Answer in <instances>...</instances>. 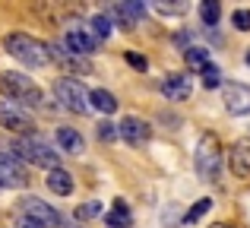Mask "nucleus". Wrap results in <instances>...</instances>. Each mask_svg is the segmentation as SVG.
I'll list each match as a JSON object with an SVG mask.
<instances>
[{
    "instance_id": "nucleus-1",
    "label": "nucleus",
    "mask_w": 250,
    "mask_h": 228,
    "mask_svg": "<svg viewBox=\"0 0 250 228\" xmlns=\"http://www.w3.org/2000/svg\"><path fill=\"white\" fill-rule=\"evenodd\" d=\"M3 48H6L10 57H16L19 63H25V67H32V70L48 67V63H51V44H44L42 38L25 35V32H13V35H6Z\"/></svg>"
},
{
    "instance_id": "nucleus-2",
    "label": "nucleus",
    "mask_w": 250,
    "mask_h": 228,
    "mask_svg": "<svg viewBox=\"0 0 250 228\" xmlns=\"http://www.w3.org/2000/svg\"><path fill=\"white\" fill-rule=\"evenodd\" d=\"M0 95H6L10 102L16 105H25V108H38L42 105V89L32 83V76H22V73H0Z\"/></svg>"
},
{
    "instance_id": "nucleus-3",
    "label": "nucleus",
    "mask_w": 250,
    "mask_h": 228,
    "mask_svg": "<svg viewBox=\"0 0 250 228\" xmlns=\"http://www.w3.org/2000/svg\"><path fill=\"white\" fill-rule=\"evenodd\" d=\"M193 168H196V178H203V181L219 178V171H222V143L215 140L212 133H203L200 140H196Z\"/></svg>"
},
{
    "instance_id": "nucleus-4",
    "label": "nucleus",
    "mask_w": 250,
    "mask_h": 228,
    "mask_svg": "<svg viewBox=\"0 0 250 228\" xmlns=\"http://www.w3.org/2000/svg\"><path fill=\"white\" fill-rule=\"evenodd\" d=\"M13 152H16L19 159L32 162V165L51 168V171L57 168V152L42 140V136H35V133H32V136H19V140L13 143Z\"/></svg>"
},
{
    "instance_id": "nucleus-5",
    "label": "nucleus",
    "mask_w": 250,
    "mask_h": 228,
    "mask_svg": "<svg viewBox=\"0 0 250 228\" xmlns=\"http://www.w3.org/2000/svg\"><path fill=\"white\" fill-rule=\"evenodd\" d=\"M54 95H57V102H61L67 111H73V114H85L89 111V92H85V86L80 80H73V76H63V80H57L54 83Z\"/></svg>"
},
{
    "instance_id": "nucleus-6",
    "label": "nucleus",
    "mask_w": 250,
    "mask_h": 228,
    "mask_svg": "<svg viewBox=\"0 0 250 228\" xmlns=\"http://www.w3.org/2000/svg\"><path fill=\"white\" fill-rule=\"evenodd\" d=\"M19 216L35 219V222H42L44 228L61 225V212H57L54 206H48L44 200H38V197H22L19 200Z\"/></svg>"
},
{
    "instance_id": "nucleus-7",
    "label": "nucleus",
    "mask_w": 250,
    "mask_h": 228,
    "mask_svg": "<svg viewBox=\"0 0 250 228\" xmlns=\"http://www.w3.org/2000/svg\"><path fill=\"white\" fill-rule=\"evenodd\" d=\"M0 127L13 130V133H22V136H32L35 124H32V117L25 114L19 105H13V102H0Z\"/></svg>"
},
{
    "instance_id": "nucleus-8",
    "label": "nucleus",
    "mask_w": 250,
    "mask_h": 228,
    "mask_svg": "<svg viewBox=\"0 0 250 228\" xmlns=\"http://www.w3.org/2000/svg\"><path fill=\"white\" fill-rule=\"evenodd\" d=\"M222 102L228 114H250V86L244 83H222Z\"/></svg>"
},
{
    "instance_id": "nucleus-9",
    "label": "nucleus",
    "mask_w": 250,
    "mask_h": 228,
    "mask_svg": "<svg viewBox=\"0 0 250 228\" xmlns=\"http://www.w3.org/2000/svg\"><path fill=\"white\" fill-rule=\"evenodd\" d=\"M117 133H121V140L130 143V146H146L152 130H149V124L140 121V117H124V121L117 124Z\"/></svg>"
},
{
    "instance_id": "nucleus-10",
    "label": "nucleus",
    "mask_w": 250,
    "mask_h": 228,
    "mask_svg": "<svg viewBox=\"0 0 250 228\" xmlns=\"http://www.w3.org/2000/svg\"><path fill=\"white\" fill-rule=\"evenodd\" d=\"M25 168L19 165L16 155L0 152V187H25Z\"/></svg>"
},
{
    "instance_id": "nucleus-11",
    "label": "nucleus",
    "mask_w": 250,
    "mask_h": 228,
    "mask_svg": "<svg viewBox=\"0 0 250 228\" xmlns=\"http://www.w3.org/2000/svg\"><path fill=\"white\" fill-rule=\"evenodd\" d=\"M51 61H57L67 73H89V61L85 57H80V54H73V51L67 48V44H61V41H54L51 44Z\"/></svg>"
},
{
    "instance_id": "nucleus-12",
    "label": "nucleus",
    "mask_w": 250,
    "mask_h": 228,
    "mask_svg": "<svg viewBox=\"0 0 250 228\" xmlns=\"http://www.w3.org/2000/svg\"><path fill=\"white\" fill-rule=\"evenodd\" d=\"M143 16H146V3H140V0H121V3L111 6L108 19H117L124 29H130V25H136Z\"/></svg>"
},
{
    "instance_id": "nucleus-13",
    "label": "nucleus",
    "mask_w": 250,
    "mask_h": 228,
    "mask_svg": "<svg viewBox=\"0 0 250 228\" xmlns=\"http://www.w3.org/2000/svg\"><path fill=\"white\" fill-rule=\"evenodd\" d=\"M190 89H193V80H190L187 73H168L165 80H162V95H165L168 102H184L190 95Z\"/></svg>"
},
{
    "instance_id": "nucleus-14",
    "label": "nucleus",
    "mask_w": 250,
    "mask_h": 228,
    "mask_svg": "<svg viewBox=\"0 0 250 228\" xmlns=\"http://www.w3.org/2000/svg\"><path fill=\"white\" fill-rule=\"evenodd\" d=\"M63 44H67L73 54H80V57L95 54V38H92V32L80 29V25H70V29H67V38H63Z\"/></svg>"
},
{
    "instance_id": "nucleus-15",
    "label": "nucleus",
    "mask_w": 250,
    "mask_h": 228,
    "mask_svg": "<svg viewBox=\"0 0 250 228\" xmlns=\"http://www.w3.org/2000/svg\"><path fill=\"white\" fill-rule=\"evenodd\" d=\"M231 171H234V178L250 181V140H241L231 149Z\"/></svg>"
},
{
    "instance_id": "nucleus-16",
    "label": "nucleus",
    "mask_w": 250,
    "mask_h": 228,
    "mask_svg": "<svg viewBox=\"0 0 250 228\" xmlns=\"http://www.w3.org/2000/svg\"><path fill=\"white\" fill-rule=\"evenodd\" d=\"M57 146H61L63 152H70V155H80L85 149V143H83V136L76 133L73 127H61L57 130Z\"/></svg>"
},
{
    "instance_id": "nucleus-17",
    "label": "nucleus",
    "mask_w": 250,
    "mask_h": 228,
    "mask_svg": "<svg viewBox=\"0 0 250 228\" xmlns=\"http://www.w3.org/2000/svg\"><path fill=\"white\" fill-rule=\"evenodd\" d=\"M48 187L57 197H70V193H73V178H70V171H63V168H54V171H48Z\"/></svg>"
},
{
    "instance_id": "nucleus-18",
    "label": "nucleus",
    "mask_w": 250,
    "mask_h": 228,
    "mask_svg": "<svg viewBox=\"0 0 250 228\" xmlns=\"http://www.w3.org/2000/svg\"><path fill=\"white\" fill-rule=\"evenodd\" d=\"M89 105L95 108V111H102V114H114L117 111V99L108 92V89H92L89 92Z\"/></svg>"
},
{
    "instance_id": "nucleus-19",
    "label": "nucleus",
    "mask_w": 250,
    "mask_h": 228,
    "mask_svg": "<svg viewBox=\"0 0 250 228\" xmlns=\"http://www.w3.org/2000/svg\"><path fill=\"white\" fill-rule=\"evenodd\" d=\"M184 61H187V67L203 70L209 63V51L203 48V44H190V48H184Z\"/></svg>"
},
{
    "instance_id": "nucleus-20",
    "label": "nucleus",
    "mask_w": 250,
    "mask_h": 228,
    "mask_svg": "<svg viewBox=\"0 0 250 228\" xmlns=\"http://www.w3.org/2000/svg\"><path fill=\"white\" fill-rule=\"evenodd\" d=\"M130 225V206L124 200H117L114 209L108 212V228H127Z\"/></svg>"
},
{
    "instance_id": "nucleus-21",
    "label": "nucleus",
    "mask_w": 250,
    "mask_h": 228,
    "mask_svg": "<svg viewBox=\"0 0 250 228\" xmlns=\"http://www.w3.org/2000/svg\"><path fill=\"white\" fill-rule=\"evenodd\" d=\"M209 209H212V200H209V197H203V200H196V203L193 206H190V209H187V216H184V222H187V225H193V222H200V219L203 216H206V212Z\"/></svg>"
},
{
    "instance_id": "nucleus-22",
    "label": "nucleus",
    "mask_w": 250,
    "mask_h": 228,
    "mask_svg": "<svg viewBox=\"0 0 250 228\" xmlns=\"http://www.w3.org/2000/svg\"><path fill=\"white\" fill-rule=\"evenodd\" d=\"M200 16H203V22H206V25H215V22H219V16H222L219 0H203V3H200Z\"/></svg>"
},
{
    "instance_id": "nucleus-23",
    "label": "nucleus",
    "mask_w": 250,
    "mask_h": 228,
    "mask_svg": "<svg viewBox=\"0 0 250 228\" xmlns=\"http://www.w3.org/2000/svg\"><path fill=\"white\" fill-rule=\"evenodd\" d=\"M200 80H203L206 89H219L222 86V70L215 67V63H206V67L200 70Z\"/></svg>"
},
{
    "instance_id": "nucleus-24",
    "label": "nucleus",
    "mask_w": 250,
    "mask_h": 228,
    "mask_svg": "<svg viewBox=\"0 0 250 228\" xmlns=\"http://www.w3.org/2000/svg\"><path fill=\"white\" fill-rule=\"evenodd\" d=\"M111 29H114V22L108 16H92V38H108Z\"/></svg>"
},
{
    "instance_id": "nucleus-25",
    "label": "nucleus",
    "mask_w": 250,
    "mask_h": 228,
    "mask_svg": "<svg viewBox=\"0 0 250 228\" xmlns=\"http://www.w3.org/2000/svg\"><path fill=\"white\" fill-rule=\"evenodd\" d=\"M155 10L159 13H165V16H181V13H187L190 10V3H155Z\"/></svg>"
},
{
    "instance_id": "nucleus-26",
    "label": "nucleus",
    "mask_w": 250,
    "mask_h": 228,
    "mask_svg": "<svg viewBox=\"0 0 250 228\" xmlns=\"http://www.w3.org/2000/svg\"><path fill=\"white\" fill-rule=\"evenodd\" d=\"M76 216H80V219H95V216H102V203H98V200H89L85 206H80V209H76Z\"/></svg>"
},
{
    "instance_id": "nucleus-27",
    "label": "nucleus",
    "mask_w": 250,
    "mask_h": 228,
    "mask_svg": "<svg viewBox=\"0 0 250 228\" xmlns=\"http://www.w3.org/2000/svg\"><path fill=\"white\" fill-rule=\"evenodd\" d=\"M231 22H234V29L250 32V10H234L231 13Z\"/></svg>"
},
{
    "instance_id": "nucleus-28",
    "label": "nucleus",
    "mask_w": 250,
    "mask_h": 228,
    "mask_svg": "<svg viewBox=\"0 0 250 228\" xmlns=\"http://www.w3.org/2000/svg\"><path fill=\"white\" fill-rule=\"evenodd\" d=\"M98 136H102L104 143L117 140V136H121V133H117V124H111V121H102V124H98Z\"/></svg>"
},
{
    "instance_id": "nucleus-29",
    "label": "nucleus",
    "mask_w": 250,
    "mask_h": 228,
    "mask_svg": "<svg viewBox=\"0 0 250 228\" xmlns=\"http://www.w3.org/2000/svg\"><path fill=\"white\" fill-rule=\"evenodd\" d=\"M127 63H130V67H136V70H143V73H146V67H149V61L143 54H136V51H127Z\"/></svg>"
},
{
    "instance_id": "nucleus-30",
    "label": "nucleus",
    "mask_w": 250,
    "mask_h": 228,
    "mask_svg": "<svg viewBox=\"0 0 250 228\" xmlns=\"http://www.w3.org/2000/svg\"><path fill=\"white\" fill-rule=\"evenodd\" d=\"M16 228H44V225L35 222V219H29V216H16Z\"/></svg>"
},
{
    "instance_id": "nucleus-31",
    "label": "nucleus",
    "mask_w": 250,
    "mask_h": 228,
    "mask_svg": "<svg viewBox=\"0 0 250 228\" xmlns=\"http://www.w3.org/2000/svg\"><path fill=\"white\" fill-rule=\"evenodd\" d=\"M212 228H228V225H212Z\"/></svg>"
},
{
    "instance_id": "nucleus-32",
    "label": "nucleus",
    "mask_w": 250,
    "mask_h": 228,
    "mask_svg": "<svg viewBox=\"0 0 250 228\" xmlns=\"http://www.w3.org/2000/svg\"><path fill=\"white\" fill-rule=\"evenodd\" d=\"M247 63H250V51H247Z\"/></svg>"
}]
</instances>
